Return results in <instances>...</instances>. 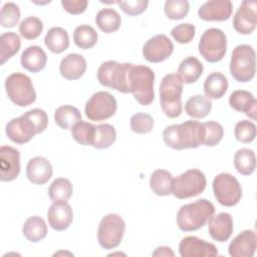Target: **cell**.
<instances>
[{
    "mask_svg": "<svg viewBox=\"0 0 257 257\" xmlns=\"http://www.w3.org/2000/svg\"><path fill=\"white\" fill-rule=\"evenodd\" d=\"M165 144L174 150L196 149L203 145L204 126L197 120H187L180 124H171L163 132Z\"/></svg>",
    "mask_w": 257,
    "mask_h": 257,
    "instance_id": "obj_1",
    "label": "cell"
},
{
    "mask_svg": "<svg viewBox=\"0 0 257 257\" xmlns=\"http://www.w3.org/2000/svg\"><path fill=\"white\" fill-rule=\"evenodd\" d=\"M215 213V206L206 199H199L182 206L177 214V225L184 232L196 231L208 223Z\"/></svg>",
    "mask_w": 257,
    "mask_h": 257,
    "instance_id": "obj_2",
    "label": "cell"
},
{
    "mask_svg": "<svg viewBox=\"0 0 257 257\" xmlns=\"http://www.w3.org/2000/svg\"><path fill=\"white\" fill-rule=\"evenodd\" d=\"M184 82L177 73L165 75L160 85V101L165 114L175 118L182 113V92Z\"/></svg>",
    "mask_w": 257,
    "mask_h": 257,
    "instance_id": "obj_3",
    "label": "cell"
},
{
    "mask_svg": "<svg viewBox=\"0 0 257 257\" xmlns=\"http://www.w3.org/2000/svg\"><path fill=\"white\" fill-rule=\"evenodd\" d=\"M155 73L146 65L133 64L130 71L128 87L136 100L142 105H149L155 98Z\"/></svg>",
    "mask_w": 257,
    "mask_h": 257,
    "instance_id": "obj_4",
    "label": "cell"
},
{
    "mask_svg": "<svg viewBox=\"0 0 257 257\" xmlns=\"http://www.w3.org/2000/svg\"><path fill=\"white\" fill-rule=\"evenodd\" d=\"M133 63H118L114 60H107L98 67L97 80L103 86L128 93V78Z\"/></svg>",
    "mask_w": 257,
    "mask_h": 257,
    "instance_id": "obj_5",
    "label": "cell"
},
{
    "mask_svg": "<svg viewBox=\"0 0 257 257\" xmlns=\"http://www.w3.org/2000/svg\"><path fill=\"white\" fill-rule=\"evenodd\" d=\"M256 72V54L252 46L240 44L233 49L230 59V73L239 82L252 80Z\"/></svg>",
    "mask_w": 257,
    "mask_h": 257,
    "instance_id": "obj_6",
    "label": "cell"
},
{
    "mask_svg": "<svg viewBox=\"0 0 257 257\" xmlns=\"http://www.w3.org/2000/svg\"><path fill=\"white\" fill-rule=\"evenodd\" d=\"M9 99L18 106H27L36 99V92L29 76L21 72L10 74L5 80Z\"/></svg>",
    "mask_w": 257,
    "mask_h": 257,
    "instance_id": "obj_7",
    "label": "cell"
},
{
    "mask_svg": "<svg viewBox=\"0 0 257 257\" xmlns=\"http://www.w3.org/2000/svg\"><path fill=\"white\" fill-rule=\"evenodd\" d=\"M206 177L198 169H190L173 179L172 194L178 199H188L203 193L206 188Z\"/></svg>",
    "mask_w": 257,
    "mask_h": 257,
    "instance_id": "obj_8",
    "label": "cell"
},
{
    "mask_svg": "<svg viewBox=\"0 0 257 257\" xmlns=\"http://www.w3.org/2000/svg\"><path fill=\"white\" fill-rule=\"evenodd\" d=\"M125 223L117 214H107L99 222L97 229V240L99 245L106 250L117 247L123 237Z\"/></svg>",
    "mask_w": 257,
    "mask_h": 257,
    "instance_id": "obj_9",
    "label": "cell"
},
{
    "mask_svg": "<svg viewBox=\"0 0 257 257\" xmlns=\"http://www.w3.org/2000/svg\"><path fill=\"white\" fill-rule=\"evenodd\" d=\"M198 48L205 60L208 62H218L226 54V34L219 28H209L202 34Z\"/></svg>",
    "mask_w": 257,
    "mask_h": 257,
    "instance_id": "obj_10",
    "label": "cell"
},
{
    "mask_svg": "<svg viewBox=\"0 0 257 257\" xmlns=\"http://www.w3.org/2000/svg\"><path fill=\"white\" fill-rule=\"evenodd\" d=\"M213 192L216 200L226 207L237 205L242 198L240 183L233 175L228 173H221L214 178Z\"/></svg>",
    "mask_w": 257,
    "mask_h": 257,
    "instance_id": "obj_11",
    "label": "cell"
},
{
    "mask_svg": "<svg viewBox=\"0 0 257 257\" xmlns=\"http://www.w3.org/2000/svg\"><path fill=\"white\" fill-rule=\"evenodd\" d=\"M116 99L107 91H97L86 101L84 112L88 119L100 121L111 117L116 111Z\"/></svg>",
    "mask_w": 257,
    "mask_h": 257,
    "instance_id": "obj_12",
    "label": "cell"
},
{
    "mask_svg": "<svg viewBox=\"0 0 257 257\" xmlns=\"http://www.w3.org/2000/svg\"><path fill=\"white\" fill-rule=\"evenodd\" d=\"M174 44L165 34H158L150 38L143 46V55L146 60L159 63L171 56Z\"/></svg>",
    "mask_w": 257,
    "mask_h": 257,
    "instance_id": "obj_13",
    "label": "cell"
},
{
    "mask_svg": "<svg viewBox=\"0 0 257 257\" xmlns=\"http://www.w3.org/2000/svg\"><path fill=\"white\" fill-rule=\"evenodd\" d=\"M257 24V3L245 0L241 3L233 18V27L240 34L252 33Z\"/></svg>",
    "mask_w": 257,
    "mask_h": 257,
    "instance_id": "obj_14",
    "label": "cell"
},
{
    "mask_svg": "<svg viewBox=\"0 0 257 257\" xmlns=\"http://www.w3.org/2000/svg\"><path fill=\"white\" fill-rule=\"evenodd\" d=\"M182 257H215L219 255L217 247L196 236H187L179 244Z\"/></svg>",
    "mask_w": 257,
    "mask_h": 257,
    "instance_id": "obj_15",
    "label": "cell"
},
{
    "mask_svg": "<svg viewBox=\"0 0 257 257\" xmlns=\"http://www.w3.org/2000/svg\"><path fill=\"white\" fill-rule=\"evenodd\" d=\"M20 173V153L13 147L2 146L0 148V180L11 182Z\"/></svg>",
    "mask_w": 257,
    "mask_h": 257,
    "instance_id": "obj_16",
    "label": "cell"
},
{
    "mask_svg": "<svg viewBox=\"0 0 257 257\" xmlns=\"http://www.w3.org/2000/svg\"><path fill=\"white\" fill-rule=\"evenodd\" d=\"M47 219L52 229L55 231H63L72 223V208L66 201H55L47 211Z\"/></svg>",
    "mask_w": 257,
    "mask_h": 257,
    "instance_id": "obj_17",
    "label": "cell"
},
{
    "mask_svg": "<svg viewBox=\"0 0 257 257\" xmlns=\"http://www.w3.org/2000/svg\"><path fill=\"white\" fill-rule=\"evenodd\" d=\"M232 10L229 0H210L200 6L198 15L204 21H224L230 18Z\"/></svg>",
    "mask_w": 257,
    "mask_h": 257,
    "instance_id": "obj_18",
    "label": "cell"
},
{
    "mask_svg": "<svg viewBox=\"0 0 257 257\" xmlns=\"http://www.w3.org/2000/svg\"><path fill=\"white\" fill-rule=\"evenodd\" d=\"M6 135L13 143L22 145L28 143L36 135V132L30 120L21 115L7 122Z\"/></svg>",
    "mask_w": 257,
    "mask_h": 257,
    "instance_id": "obj_19",
    "label": "cell"
},
{
    "mask_svg": "<svg viewBox=\"0 0 257 257\" xmlns=\"http://www.w3.org/2000/svg\"><path fill=\"white\" fill-rule=\"evenodd\" d=\"M256 247V233L252 230H244L231 241L228 252L232 257H252Z\"/></svg>",
    "mask_w": 257,
    "mask_h": 257,
    "instance_id": "obj_20",
    "label": "cell"
},
{
    "mask_svg": "<svg viewBox=\"0 0 257 257\" xmlns=\"http://www.w3.org/2000/svg\"><path fill=\"white\" fill-rule=\"evenodd\" d=\"M233 229V218L229 213L223 212L213 215L208 221L209 234L218 242L227 241L231 237Z\"/></svg>",
    "mask_w": 257,
    "mask_h": 257,
    "instance_id": "obj_21",
    "label": "cell"
},
{
    "mask_svg": "<svg viewBox=\"0 0 257 257\" xmlns=\"http://www.w3.org/2000/svg\"><path fill=\"white\" fill-rule=\"evenodd\" d=\"M52 174L50 162L43 157H34L27 164L26 177L32 184L43 185L50 180Z\"/></svg>",
    "mask_w": 257,
    "mask_h": 257,
    "instance_id": "obj_22",
    "label": "cell"
},
{
    "mask_svg": "<svg viewBox=\"0 0 257 257\" xmlns=\"http://www.w3.org/2000/svg\"><path fill=\"white\" fill-rule=\"evenodd\" d=\"M229 104L233 109L244 112L253 120L256 119L257 100L251 92L244 89L234 90L230 94Z\"/></svg>",
    "mask_w": 257,
    "mask_h": 257,
    "instance_id": "obj_23",
    "label": "cell"
},
{
    "mask_svg": "<svg viewBox=\"0 0 257 257\" xmlns=\"http://www.w3.org/2000/svg\"><path fill=\"white\" fill-rule=\"evenodd\" d=\"M86 70V60L78 53H69L62 58L59 65L60 74L68 79L75 80L80 78Z\"/></svg>",
    "mask_w": 257,
    "mask_h": 257,
    "instance_id": "obj_24",
    "label": "cell"
},
{
    "mask_svg": "<svg viewBox=\"0 0 257 257\" xmlns=\"http://www.w3.org/2000/svg\"><path fill=\"white\" fill-rule=\"evenodd\" d=\"M47 61V55L45 51L37 45L28 46L21 54L20 62L22 67L26 70L36 73L42 70Z\"/></svg>",
    "mask_w": 257,
    "mask_h": 257,
    "instance_id": "obj_25",
    "label": "cell"
},
{
    "mask_svg": "<svg viewBox=\"0 0 257 257\" xmlns=\"http://www.w3.org/2000/svg\"><path fill=\"white\" fill-rule=\"evenodd\" d=\"M228 89V80L221 72H212L204 82V93L209 99L221 98Z\"/></svg>",
    "mask_w": 257,
    "mask_h": 257,
    "instance_id": "obj_26",
    "label": "cell"
},
{
    "mask_svg": "<svg viewBox=\"0 0 257 257\" xmlns=\"http://www.w3.org/2000/svg\"><path fill=\"white\" fill-rule=\"evenodd\" d=\"M203 64L202 62L194 57L189 56L185 58L178 67V75L185 83L196 82L203 73Z\"/></svg>",
    "mask_w": 257,
    "mask_h": 257,
    "instance_id": "obj_27",
    "label": "cell"
},
{
    "mask_svg": "<svg viewBox=\"0 0 257 257\" xmlns=\"http://www.w3.org/2000/svg\"><path fill=\"white\" fill-rule=\"evenodd\" d=\"M44 43L51 52L61 53L69 46L68 33L61 27H52L47 31L44 37Z\"/></svg>",
    "mask_w": 257,
    "mask_h": 257,
    "instance_id": "obj_28",
    "label": "cell"
},
{
    "mask_svg": "<svg viewBox=\"0 0 257 257\" xmlns=\"http://www.w3.org/2000/svg\"><path fill=\"white\" fill-rule=\"evenodd\" d=\"M22 233L28 241L37 243L46 237L47 225L41 217L32 216L24 222Z\"/></svg>",
    "mask_w": 257,
    "mask_h": 257,
    "instance_id": "obj_29",
    "label": "cell"
},
{
    "mask_svg": "<svg viewBox=\"0 0 257 257\" xmlns=\"http://www.w3.org/2000/svg\"><path fill=\"white\" fill-rule=\"evenodd\" d=\"M173 176L167 170L159 169L153 172L150 178V187L158 196H168L172 194Z\"/></svg>",
    "mask_w": 257,
    "mask_h": 257,
    "instance_id": "obj_30",
    "label": "cell"
},
{
    "mask_svg": "<svg viewBox=\"0 0 257 257\" xmlns=\"http://www.w3.org/2000/svg\"><path fill=\"white\" fill-rule=\"evenodd\" d=\"M212 109V101L205 95L196 94L191 96L185 103V111L194 118L207 116Z\"/></svg>",
    "mask_w": 257,
    "mask_h": 257,
    "instance_id": "obj_31",
    "label": "cell"
},
{
    "mask_svg": "<svg viewBox=\"0 0 257 257\" xmlns=\"http://www.w3.org/2000/svg\"><path fill=\"white\" fill-rule=\"evenodd\" d=\"M95 22L101 31L112 33L120 27L121 18L116 10L112 8H103L96 14Z\"/></svg>",
    "mask_w": 257,
    "mask_h": 257,
    "instance_id": "obj_32",
    "label": "cell"
},
{
    "mask_svg": "<svg viewBox=\"0 0 257 257\" xmlns=\"http://www.w3.org/2000/svg\"><path fill=\"white\" fill-rule=\"evenodd\" d=\"M234 166L238 173L243 176H250L256 168V157L254 152L248 148H242L235 153Z\"/></svg>",
    "mask_w": 257,
    "mask_h": 257,
    "instance_id": "obj_33",
    "label": "cell"
},
{
    "mask_svg": "<svg viewBox=\"0 0 257 257\" xmlns=\"http://www.w3.org/2000/svg\"><path fill=\"white\" fill-rule=\"evenodd\" d=\"M21 40L14 32H5L0 36V63L4 64L20 49Z\"/></svg>",
    "mask_w": 257,
    "mask_h": 257,
    "instance_id": "obj_34",
    "label": "cell"
},
{
    "mask_svg": "<svg viewBox=\"0 0 257 257\" xmlns=\"http://www.w3.org/2000/svg\"><path fill=\"white\" fill-rule=\"evenodd\" d=\"M54 120L59 127L68 130L81 120V114L75 106L61 105L54 112Z\"/></svg>",
    "mask_w": 257,
    "mask_h": 257,
    "instance_id": "obj_35",
    "label": "cell"
},
{
    "mask_svg": "<svg viewBox=\"0 0 257 257\" xmlns=\"http://www.w3.org/2000/svg\"><path fill=\"white\" fill-rule=\"evenodd\" d=\"M73 41L81 49L92 48L97 42V33L90 25H79L74 29Z\"/></svg>",
    "mask_w": 257,
    "mask_h": 257,
    "instance_id": "obj_36",
    "label": "cell"
},
{
    "mask_svg": "<svg viewBox=\"0 0 257 257\" xmlns=\"http://www.w3.org/2000/svg\"><path fill=\"white\" fill-rule=\"evenodd\" d=\"M115 139V128L109 123H100L95 125V134L92 147L96 149H107L114 143Z\"/></svg>",
    "mask_w": 257,
    "mask_h": 257,
    "instance_id": "obj_37",
    "label": "cell"
},
{
    "mask_svg": "<svg viewBox=\"0 0 257 257\" xmlns=\"http://www.w3.org/2000/svg\"><path fill=\"white\" fill-rule=\"evenodd\" d=\"M71 136L75 142L82 146H91L93 144L95 125L90 122L80 120L76 122L71 128Z\"/></svg>",
    "mask_w": 257,
    "mask_h": 257,
    "instance_id": "obj_38",
    "label": "cell"
},
{
    "mask_svg": "<svg viewBox=\"0 0 257 257\" xmlns=\"http://www.w3.org/2000/svg\"><path fill=\"white\" fill-rule=\"evenodd\" d=\"M73 187L69 180L65 178H57L51 183L48 189V196L52 202L67 201L71 197Z\"/></svg>",
    "mask_w": 257,
    "mask_h": 257,
    "instance_id": "obj_39",
    "label": "cell"
},
{
    "mask_svg": "<svg viewBox=\"0 0 257 257\" xmlns=\"http://www.w3.org/2000/svg\"><path fill=\"white\" fill-rule=\"evenodd\" d=\"M43 30L42 21L35 16H29L21 21L19 25V32L22 37L28 40L37 38Z\"/></svg>",
    "mask_w": 257,
    "mask_h": 257,
    "instance_id": "obj_40",
    "label": "cell"
},
{
    "mask_svg": "<svg viewBox=\"0 0 257 257\" xmlns=\"http://www.w3.org/2000/svg\"><path fill=\"white\" fill-rule=\"evenodd\" d=\"M204 126V140L203 145L207 147H214L218 145L224 136L223 126L217 121L203 122Z\"/></svg>",
    "mask_w": 257,
    "mask_h": 257,
    "instance_id": "obj_41",
    "label": "cell"
},
{
    "mask_svg": "<svg viewBox=\"0 0 257 257\" xmlns=\"http://www.w3.org/2000/svg\"><path fill=\"white\" fill-rule=\"evenodd\" d=\"M190 9V4L186 0H167L165 2L164 11L168 18L178 20L184 18Z\"/></svg>",
    "mask_w": 257,
    "mask_h": 257,
    "instance_id": "obj_42",
    "label": "cell"
},
{
    "mask_svg": "<svg viewBox=\"0 0 257 257\" xmlns=\"http://www.w3.org/2000/svg\"><path fill=\"white\" fill-rule=\"evenodd\" d=\"M234 135L237 141L249 144L253 142L256 137V125L254 122L247 119L240 120L235 125Z\"/></svg>",
    "mask_w": 257,
    "mask_h": 257,
    "instance_id": "obj_43",
    "label": "cell"
},
{
    "mask_svg": "<svg viewBox=\"0 0 257 257\" xmlns=\"http://www.w3.org/2000/svg\"><path fill=\"white\" fill-rule=\"evenodd\" d=\"M20 19L19 7L13 2L5 3L0 12V23L3 27H14Z\"/></svg>",
    "mask_w": 257,
    "mask_h": 257,
    "instance_id": "obj_44",
    "label": "cell"
},
{
    "mask_svg": "<svg viewBox=\"0 0 257 257\" xmlns=\"http://www.w3.org/2000/svg\"><path fill=\"white\" fill-rule=\"evenodd\" d=\"M154 118L149 113L138 112L131 118V128L137 134H148L153 130Z\"/></svg>",
    "mask_w": 257,
    "mask_h": 257,
    "instance_id": "obj_45",
    "label": "cell"
},
{
    "mask_svg": "<svg viewBox=\"0 0 257 257\" xmlns=\"http://www.w3.org/2000/svg\"><path fill=\"white\" fill-rule=\"evenodd\" d=\"M196 33V28L191 23H182L175 26L171 30V35L173 38L182 44L189 43L193 40Z\"/></svg>",
    "mask_w": 257,
    "mask_h": 257,
    "instance_id": "obj_46",
    "label": "cell"
},
{
    "mask_svg": "<svg viewBox=\"0 0 257 257\" xmlns=\"http://www.w3.org/2000/svg\"><path fill=\"white\" fill-rule=\"evenodd\" d=\"M33 124L36 135L45 131L48 124V117L46 112L41 108H33L23 114Z\"/></svg>",
    "mask_w": 257,
    "mask_h": 257,
    "instance_id": "obj_47",
    "label": "cell"
},
{
    "mask_svg": "<svg viewBox=\"0 0 257 257\" xmlns=\"http://www.w3.org/2000/svg\"><path fill=\"white\" fill-rule=\"evenodd\" d=\"M119 8L131 16L142 14L148 7L149 1L147 0H133V1H118Z\"/></svg>",
    "mask_w": 257,
    "mask_h": 257,
    "instance_id": "obj_48",
    "label": "cell"
},
{
    "mask_svg": "<svg viewBox=\"0 0 257 257\" xmlns=\"http://www.w3.org/2000/svg\"><path fill=\"white\" fill-rule=\"evenodd\" d=\"M88 2L86 0H72V1H61V5L65 11L70 14H80L84 12Z\"/></svg>",
    "mask_w": 257,
    "mask_h": 257,
    "instance_id": "obj_49",
    "label": "cell"
},
{
    "mask_svg": "<svg viewBox=\"0 0 257 257\" xmlns=\"http://www.w3.org/2000/svg\"><path fill=\"white\" fill-rule=\"evenodd\" d=\"M153 256H175V253L170 247L161 246L156 248V250L153 252Z\"/></svg>",
    "mask_w": 257,
    "mask_h": 257,
    "instance_id": "obj_50",
    "label": "cell"
}]
</instances>
